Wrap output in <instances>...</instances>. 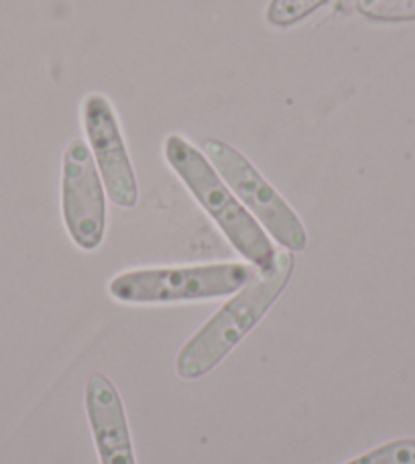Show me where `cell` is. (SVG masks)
Instances as JSON below:
<instances>
[{
    "label": "cell",
    "mask_w": 415,
    "mask_h": 464,
    "mask_svg": "<svg viewBox=\"0 0 415 464\" xmlns=\"http://www.w3.org/2000/svg\"><path fill=\"white\" fill-rule=\"evenodd\" d=\"M294 267L292 251H277L271 271H255L251 281L181 346L176 359L178 375L194 381L218 367L279 300L294 276Z\"/></svg>",
    "instance_id": "1"
},
{
    "label": "cell",
    "mask_w": 415,
    "mask_h": 464,
    "mask_svg": "<svg viewBox=\"0 0 415 464\" xmlns=\"http://www.w3.org/2000/svg\"><path fill=\"white\" fill-rule=\"evenodd\" d=\"M163 155L176 176L184 181L198 204L210 214L228 238V243L253 265L256 271H271L277 259V251L263 227L256 222L232 189L208 161V157L189 143L186 137L173 132L165 139Z\"/></svg>",
    "instance_id": "2"
},
{
    "label": "cell",
    "mask_w": 415,
    "mask_h": 464,
    "mask_svg": "<svg viewBox=\"0 0 415 464\" xmlns=\"http://www.w3.org/2000/svg\"><path fill=\"white\" fill-rule=\"evenodd\" d=\"M255 271L253 265L245 263L132 269L119 273L108 284V294L119 304L130 305L216 300L243 289Z\"/></svg>",
    "instance_id": "3"
},
{
    "label": "cell",
    "mask_w": 415,
    "mask_h": 464,
    "mask_svg": "<svg viewBox=\"0 0 415 464\" xmlns=\"http://www.w3.org/2000/svg\"><path fill=\"white\" fill-rule=\"evenodd\" d=\"M204 151L224 184L232 189V194L251 212L263 230L275 238V243L292 253H302L308 248V232L300 217L248 161L246 155L220 139H206Z\"/></svg>",
    "instance_id": "4"
},
{
    "label": "cell",
    "mask_w": 415,
    "mask_h": 464,
    "mask_svg": "<svg viewBox=\"0 0 415 464\" xmlns=\"http://www.w3.org/2000/svg\"><path fill=\"white\" fill-rule=\"evenodd\" d=\"M62 212L72 243L96 251L106 235V188L84 139L70 140L62 168Z\"/></svg>",
    "instance_id": "5"
},
{
    "label": "cell",
    "mask_w": 415,
    "mask_h": 464,
    "mask_svg": "<svg viewBox=\"0 0 415 464\" xmlns=\"http://www.w3.org/2000/svg\"><path fill=\"white\" fill-rule=\"evenodd\" d=\"M82 124L106 194L121 208H135L139 202L137 176L111 98L101 92L88 94L82 102Z\"/></svg>",
    "instance_id": "6"
},
{
    "label": "cell",
    "mask_w": 415,
    "mask_h": 464,
    "mask_svg": "<svg viewBox=\"0 0 415 464\" xmlns=\"http://www.w3.org/2000/svg\"><path fill=\"white\" fill-rule=\"evenodd\" d=\"M86 413L102 464H137L127 411L119 392L104 372H92L86 383Z\"/></svg>",
    "instance_id": "7"
},
{
    "label": "cell",
    "mask_w": 415,
    "mask_h": 464,
    "mask_svg": "<svg viewBox=\"0 0 415 464\" xmlns=\"http://www.w3.org/2000/svg\"><path fill=\"white\" fill-rule=\"evenodd\" d=\"M328 3L330 0H271L267 23L277 29L295 27Z\"/></svg>",
    "instance_id": "8"
},
{
    "label": "cell",
    "mask_w": 415,
    "mask_h": 464,
    "mask_svg": "<svg viewBox=\"0 0 415 464\" xmlns=\"http://www.w3.org/2000/svg\"><path fill=\"white\" fill-rule=\"evenodd\" d=\"M359 11L375 23H415V0H361Z\"/></svg>",
    "instance_id": "9"
},
{
    "label": "cell",
    "mask_w": 415,
    "mask_h": 464,
    "mask_svg": "<svg viewBox=\"0 0 415 464\" xmlns=\"http://www.w3.org/2000/svg\"><path fill=\"white\" fill-rule=\"evenodd\" d=\"M344 464H415V438H400Z\"/></svg>",
    "instance_id": "10"
}]
</instances>
